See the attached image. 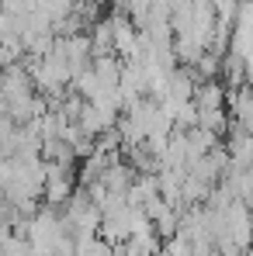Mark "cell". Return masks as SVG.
I'll return each instance as SVG.
<instances>
[{
    "label": "cell",
    "mask_w": 253,
    "mask_h": 256,
    "mask_svg": "<svg viewBox=\"0 0 253 256\" xmlns=\"http://www.w3.org/2000/svg\"><path fill=\"white\" fill-rule=\"evenodd\" d=\"M160 246H163V239L153 228H146V232H135L122 242V256H160Z\"/></svg>",
    "instance_id": "1"
}]
</instances>
